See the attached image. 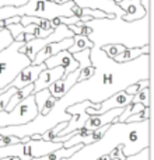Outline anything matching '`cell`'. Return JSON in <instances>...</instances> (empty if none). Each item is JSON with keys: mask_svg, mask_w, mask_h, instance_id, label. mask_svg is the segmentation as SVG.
I'll return each mask as SVG.
<instances>
[{"mask_svg": "<svg viewBox=\"0 0 154 160\" xmlns=\"http://www.w3.org/2000/svg\"><path fill=\"white\" fill-rule=\"evenodd\" d=\"M65 69L62 66H56V68H51V69H44L39 76L36 78V80L34 82V93H38V91L44 90V88H48L52 83H55L56 80L65 78Z\"/></svg>", "mask_w": 154, "mask_h": 160, "instance_id": "obj_11", "label": "cell"}, {"mask_svg": "<svg viewBox=\"0 0 154 160\" xmlns=\"http://www.w3.org/2000/svg\"><path fill=\"white\" fill-rule=\"evenodd\" d=\"M90 61L94 66V75L90 79L77 82L63 97L58 98L46 115H36L31 122L18 127L0 128L2 136H17L18 139L31 135H42L59 122H67L70 114L66 108L76 102H102L112 94L125 90L128 86L143 79H150V53L140 55L130 62H115L108 58L101 48L90 49Z\"/></svg>", "mask_w": 154, "mask_h": 160, "instance_id": "obj_1", "label": "cell"}, {"mask_svg": "<svg viewBox=\"0 0 154 160\" xmlns=\"http://www.w3.org/2000/svg\"><path fill=\"white\" fill-rule=\"evenodd\" d=\"M144 53H150V45H144L142 48H125L119 55H116L113 58V61L119 62V63H122V62H130L133 59L139 58L140 55H144Z\"/></svg>", "mask_w": 154, "mask_h": 160, "instance_id": "obj_19", "label": "cell"}, {"mask_svg": "<svg viewBox=\"0 0 154 160\" xmlns=\"http://www.w3.org/2000/svg\"><path fill=\"white\" fill-rule=\"evenodd\" d=\"M91 48H93V42L88 39L87 35L75 34V35H73V44L67 51H69L70 53H76L83 49H91Z\"/></svg>", "mask_w": 154, "mask_h": 160, "instance_id": "obj_21", "label": "cell"}, {"mask_svg": "<svg viewBox=\"0 0 154 160\" xmlns=\"http://www.w3.org/2000/svg\"><path fill=\"white\" fill-rule=\"evenodd\" d=\"M34 98H35V104L36 108H38L39 115H46L51 110H52L53 104H55L56 98L52 97L51 91L48 88H44V90L38 91V93H34Z\"/></svg>", "mask_w": 154, "mask_h": 160, "instance_id": "obj_17", "label": "cell"}, {"mask_svg": "<svg viewBox=\"0 0 154 160\" xmlns=\"http://www.w3.org/2000/svg\"><path fill=\"white\" fill-rule=\"evenodd\" d=\"M44 69H46L45 63H39V65H28L24 69L20 70V73L16 76L6 87H16V88H22L25 86L31 84L36 80V78L39 76V73Z\"/></svg>", "mask_w": 154, "mask_h": 160, "instance_id": "obj_8", "label": "cell"}, {"mask_svg": "<svg viewBox=\"0 0 154 160\" xmlns=\"http://www.w3.org/2000/svg\"><path fill=\"white\" fill-rule=\"evenodd\" d=\"M13 41L14 39H13V37H11V34L8 32L7 28L0 30V52H2L4 48H7Z\"/></svg>", "mask_w": 154, "mask_h": 160, "instance_id": "obj_25", "label": "cell"}, {"mask_svg": "<svg viewBox=\"0 0 154 160\" xmlns=\"http://www.w3.org/2000/svg\"><path fill=\"white\" fill-rule=\"evenodd\" d=\"M123 108H112V110L105 111V112H102V114L90 115V117H88V119L85 121L84 128L87 131H94V129H97V128L104 127V125L112 124L113 119H115L116 117L121 115V112L123 111Z\"/></svg>", "mask_w": 154, "mask_h": 160, "instance_id": "obj_13", "label": "cell"}, {"mask_svg": "<svg viewBox=\"0 0 154 160\" xmlns=\"http://www.w3.org/2000/svg\"><path fill=\"white\" fill-rule=\"evenodd\" d=\"M91 30L88 39L93 47L102 48L108 44H121L125 48H142L150 45V13L135 21H125L122 17L91 18L83 22Z\"/></svg>", "mask_w": 154, "mask_h": 160, "instance_id": "obj_3", "label": "cell"}, {"mask_svg": "<svg viewBox=\"0 0 154 160\" xmlns=\"http://www.w3.org/2000/svg\"><path fill=\"white\" fill-rule=\"evenodd\" d=\"M122 146L126 158L137 155L144 148H150V119L142 122H113L99 141L84 145L70 158L62 160H97L99 156L109 155L111 150Z\"/></svg>", "mask_w": 154, "mask_h": 160, "instance_id": "obj_2", "label": "cell"}, {"mask_svg": "<svg viewBox=\"0 0 154 160\" xmlns=\"http://www.w3.org/2000/svg\"><path fill=\"white\" fill-rule=\"evenodd\" d=\"M73 3L76 6H79V7L91 8V10H101L105 14H108L109 18L122 17L125 14L123 10L113 0H73Z\"/></svg>", "mask_w": 154, "mask_h": 160, "instance_id": "obj_7", "label": "cell"}, {"mask_svg": "<svg viewBox=\"0 0 154 160\" xmlns=\"http://www.w3.org/2000/svg\"><path fill=\"white\" fill-rule=\"evenodd\" d=\"M133 104H142L143 107H150V87L139 90L132 98Z\"/></svg>", "mask_w": 154, "mask_h": 160, "instance_id": "obj_22", "label": "cell"}, {"mask_svg": "<svg viewBox=\"0 0 154 160\" xmlns=\"http://www.w3.org/2000/svg\"><path fill=\"white\" fill-rule=\"evenodd\" d=\"M72 55L77 61V63H79L80 75L77 78V82H83V80L90 79L94 75V70H95L90 61V49H83L80 52L72 53Z\"/></svg>", "mask_w": 154, "mask_h": 160, "instance_id": "obj_16", "label": "cell"}, {"mask_svg": "<svg viewBox=\"0 0 154 160\" xmlns=\"http://www.w3.org/2000/svg\"><path fill=\"white\" fill-rule=\"evenodd\" d=\"M101 49L104 51L105 55H107L108 58L113 59L116 55H119V53L125 49V47L123 45H121V44H108V45H104Z\"/></svg>", "mask_w": 154, "mask_h": 160, "instance_id": "obj_23", "label": "cell"}, {"mask_svg": "<svg viewBox=\"0 0 154 160\" xmlns=\"http://www.w3.org/2000/svg\"><path fill=\"white\" fill-rule=\"evenodd\" d=\"M24 42L13 41L0 52V88L6 87L18 75L20 70L31 65L30 59L20 52V48Z\"/></svg>", "mask_w": 154, "mask_h": 160, "instance_id": "obj_4", "label": "cell"}, {"mask_svg": "<svg viewBox=\"0 0 154 160\" xmlns=\"http://www.w3.org/2000/svg\"><path fill=\"white\" fill-rule=\"evenodd\" d=\"M28 0H0V8L6 7V6H14V7H18V6L25 4Z\"/></svg>", "mask_w": 154, "mask_h": 160, "instance_id": "obj_27", "label": "cell"}, {"mask_svg": "<svg viewBox=\"0 0 154 160\" xmlns=\"http://www.w3.org/2000/svg\"><path fill=\"white\" fill-rule=\"evenodd\" d=\"M38 114L34 94H30L11 111H0V128L25 125L32 121Z\"/></svg>", "mask_w": 154, "mask_h": 160, "instance_id": "obj_5", "label": "cell"}, {"mask_svg": "<svg viewBox=\"0 0 154 160\" xmlns=\"http://www.w3.org/2000/svg\"><path fill=\"white\" fill-rule=\"evenodd\" d=\"M84 146L83 143H77L75 146H70V148H59V149L53 150V152L48 153L45 156H41V158H34L31 160H62V159H66V158H70L72 155H75L77 150H80L81 148Z\"/></svg>", "mask_w": 154, "mask_h": 160, "instance_id": "obj_18", "label": "cell"}, {"mask_svg": "<svg viewBox=\"0 0 154 160\" xmlns=\"http://www.w3.org/2000/svg\"><path fill=\"white\" fill-rule=\"evenodd\" d=\"M73 44V37L72 38H65L62 41H58V42H51V44H46L44 48H41L38 53L35 55L34 61L31 62L32 65H39V63H44L48 58L51 56L56 55L58 52L60 51H65V49H69Z\"/></svg>", "mask_w": 154, "mask_h": 160, "instance_id": "obj_9", "label": "cell"}, {"mask_svg": "<svg viewBox=\"0 0 154 160\" xmlns=\"http://www.w3.org/2000/svg\"><path fill=\"white\" fill-rule=\"evenodd\" d=\"M30 138H31V139H34V141H39V139H41V135H38V133H35V135H31Z\"/></svg>", "mask_w": 154, "mask_h": 160, "instance_id": "obj_32", "label": "cell"}, {"mask_svg": "<svg viewBox=\"0 0 154 160\" xmlns=\"http://www.w3.org/2000/svg\"><path fill=\"white\" fill-rule=\"evenodd\" d=\"M116 4L123 10V16L122 20L125 21H135V20H140L146 16L150 11H144V8L142 7L140 0H121Z\"/></svg>", "mask_w": 154, "mask_h": 160, "instance_id": "obj_15", "label": "cell"}, {"mask_svg": "<svg viewBox=\"0 0 154 160\" xmlns=\"http://www.w3.org/2000/svg\"><path fill=\"white\" fill-rule=\"evenodd\" d=\"M73 35H75L73 31L70 30L67 25L60 24L56 28H53L52 32H51L48 37H45V38H34L28 42H24V45L20 48V52L24 53V55L32 62L34 58H35V55L41 51V48H44L46 44L62 41V39H65V38H72Z\"/></svg>", "mask_w": 154, "mask_h": 160, "instance_id": "obj_6", "label": "cell"}, {"mask_svg": "<svg viewBox=\"0 0 154 160\" xmlns=\"http://www.w3.org/2000/svg\"><path fill=\"white\" fill-rule=\"evenodd\" d=\"M51 2L58 3V4H63V3H67V2H70V0H51Z\"/></svg>", "mask_w": 154, "mask_h": 160, "instance_id": "obj_31", "label": "cell"}, {"mask_svg": "<svg viewBox=\"0 0 154 160\" xmlns=\"http://www.w3.org/2000/svg\"><path fill=\"white\" fill-rule=\"evenodd\" d=\"M140 4L144 11H150V0H140Z\"/></svg>", "mask_w": 154, "mask_h": 160, "instance_id": "obj_29", "label": "cell"}, {"mask_svg": "<svg viewBox=\"0 0 154 160\" xmlns=\"http://www.w3.org/2000/svg\"><path fill=\"white\" fill-rule=\"evenodd\" d=\"M79 75H80V70H79V68H77L76 70L67 73L65 78H62V79L56 80L55 83H52V84L48 87V90L51 91L52 97H55L56 100L60 98V97H63L65 94H66L67 91H69L70 88H72L73 86L77 83V78H79Z\"/></svg>", "mask_w": 154, "mask_h": 160, "instance_id": "obj_12", "label": "cell"}, {"mask_svg": "<svg viewBox=\"0 0 154 160\" xmlns=\"http://www.w3.org/2000/svg\"><path fill=\"white\" fill-rule=\"evenodd\" d=\"M32 91H34V83H31V84L25 86V87H22V88H18V90L11 96L10 101H8V104H7V107H6L4 111H11L17 104H20V102H21L24 98H27L30 94H32Z\"/></svg>", "mask_w": 154, "mask_h": 160, "instance_id": "obj_20", "label": "cell"}, {"mask_svg": "<svg viewBox=\"0 0 154 160\" xmlns=\"http://www.w3.org/2000/svg\"><path fill=\"white\" fill-rule=\"evenodd\" d=\"M132 98H133V96L128 94L125 90H121V91H118V93L112 94L111 97H108V98L104 100L102 102H99V108L94 115L102 114V112H105V111L112 110V108H123V107H126L128 104L132 102Z\"/></svg>", "mask_w": 154, "mask_h": 160, "instance_id": "obj_14", "label": "cell"}, {"mask_svg": "<svg viewBox=\"0 0 154 160\" xmlns=\"http://www.w3.org/2000/svg\"><path fill=\"white\" fill-rule=\"evenodd\" d=\"M97 160H112V159L109 158V155H104V156H99Z\"/></svg>", "mask_w": 154, "mask_h": 160, "instance_id": "obj_30", "label": "cell"}, {"mask_svg": "<svg viewBox=\"0 0 154 160\" xmlns=\"http://www.w3.org/2000/svg\"><path fill=\"white\" fill-rule=\"evenodd\" d=\"M44 63L48 69H51V68H56V66H62L65 69V75L73 72V70H76L77 68H79L77 61L73 58V55L67 49L60 51V52H58L56 55L48 58Z\"/></svg>", "mask_w": 154, "mask_h": 160, "instance_id": "obj_10", "label": "cell"}, {"mask_svg": "<svg viewBox=\"0 0 154 160\" xmlns=\"http://www.w3.org/2000/svg\"><path fill=\"white\" fill-rule=\"evenodd\" d=\"M62 22H60V18L59 17H55V18H52L51 20V28H56L58 25H60Z\"/></svg>", "mask_w": 154, "mask_h": 160, "instance_id": "obj_28", "label": "cell"}, {"mask_svg": "<svg viewBox=\"0 0 154 160\" xmlns=\"http://www.w3.org/2000/svg\"><path fill=\"white\" fill-rule=\"evenodd\" d=\"M144 119H150V107H144L142 112H137L135 115H130L126 118V124H132V122H142Z\"/></svg>", "mask_w": 154, "mask_h": 160, "instance_id": "obj_24", "label": "cell"}, {"mask_svg": "<svg viewBox=\"0 0 154 160\" xmlns=\"http://www.w3.org/2000/svg\"><path fill=\"white\" fill-rule=\"evenodd\" d=\"M122 146H123V145H119L118 148H115L113 150H111V152H109V158L112 159V160H115V159H118V160H126V156H125L123 152H122Z\"/></svg>", "mask_w": 154, "mask_h": 160, "instance_id": "obj_26", "label": "cell"}]
</instances>
